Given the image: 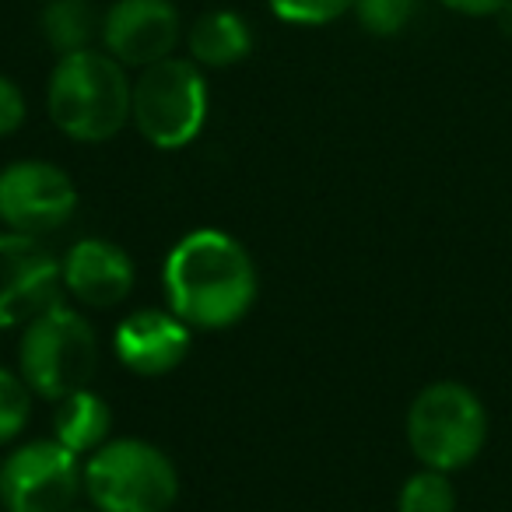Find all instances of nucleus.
I'll return each mask as SVG.
<instances>
[{"label":"nucleus","mask_w":512,"mask_h":512,"mask_svg":"<svg viewBox=\"0 0 512 512\" xmlns=\"http://www.w3.org/2000/svg\"><path fill=\"white\" fill-rule=\"evenodd\" d=\"M165 295L186 327H232L256 299L253 260L228 232L197 228L183 235L165 260Z\"/></svg>","instance_id":"nucleus-1"},{"label":"nucleus","mask_w":512,"mask_h":512,"mask_svg":"<svg viewBox=\"0 0 512 512\" xmlns=\"http://www.w3.org/2000/svg\"><path fill=\"white\" fill-rule=\"evenodd\" d=\"M130 85L127 71L116 57L99 50H78L57 60L50 74L46 106L67 137L99 144L116 137L130 120Z\"/></svg>","instance_id":"nucleus-2"},{"label":"nucleus","mask_w":512,"mask_h":512,"mask_svg":"<svg viewBox=\"0 0 512 512\" xmlns=\"http://www.w3.org/2000/svg\"><path fill=\"white\" fill-rule=\"evenodd\" d=\"M407 446L421 467L453 474L481 456L488 442V411L470 386L456 379L428 383L407 407Z\"/></svg>","instance_id":"nucleus-3"},{"label":"nucleus","mask_w":512,"mask_h":512,"mask_svg":"<svg viewBox=\"0 0 512 512\" xmlns=\"http://www.w3.org/2000/svg\"><path fill=\"white\" fill-rule=\"evenodd\" d=\"M18 358L29 390L46 400H67L92 383L99 365V341L88 320H81L71 306L50 302L29 320Z\"/></svg>","instance_id":"nucleus-4"},{"label":"nucleus","mask_w":512,"mask_h":512,"mask_svg":"<svg viewBox=\"0 0 512 512\" xmlns=\"http://www.w3.org/2000/svg\"><path fill=\"white\" fill-rule=\"evenodd\" d=\"M81 477L99 512H169L179 495L172 460L141 439H113L99 446Z\"/></svg>","instance_id":"nucleus-5"},{"label":"nucleus","mask_w":512,"mask_h":512,"mask_svg":"<svg viewBox=\"0 0 512 512\" xmlns=\"http://www.w3.org/2000/svg\"><path fill=\"white\" fill-rule=\"evenodd\" d=\"M130 120L141 137L162 151L183 148L204 130L207 120V81L193 60L165 57L141 67L130 95Z\"/></svg>","instance_id":"nucleus-6"},{"label":"nucleus","mask_w":512,"mask_h":512,"mask_svg":"<svg viewBox=\"0 0 512 512\" xmlns=\"http://www.w3.org/2000/svg\"><path fill=\"white\" fill-rule=\"evenodd\" d=\"M81 481L78 453L64 442H25L0 463V505L8 512H67Z\"/></svg>","instance_id":"nucleus-7"},{"label":"nucleus","mask_w":512,"mask_h":512,"mask_svg":"<svg viewBox=\"0 0 512 512\" xmlns=\"http://www.w3.org/2000/svg\"><path fill=\"white\" fill-rule=\"evenodd\" d=\"M78 207V190L60 165L25 158L0 172V221L11 232L46 235L67 225Z\"/></svg>","instance_id":"nucleus-8"},{"label":"nucleus","mask_w":512,"mask_h":512,"mask_svg":"<svg viewBox=\"0 0 512 512\" xmlns=\"http://www.w3.org/2000/svg\"><path fill=\"white\" fill-rule=\"evenodd\" d=\"M179 29L172 0H116L102 18V43L123 67H151L172 57Z\"/></svg>","instance_id":"nucleus-9"},{"label":"nucleus","mask_w":512,"mask_h":512,"mask_svg":"<svg viewBox=\"0 0 512 512\" xmlns=\"http://www.w3.org/2000/svg\"><path fill=\"white\" fill-rule=\"evenodd\" d=\"M60 264L39 235H0V330L36 316L53 302Z\"/></svg>","instance_id":"nucleus-10"},{"label":"nucleus","mask_w":512,"mask_h":512,"mask_svg":"<svg viewBox=\"0 0 512 512\" xmlns=\"http://www.w3.org/2000/svg\"><path fill=\"white\" fill-rule=\"evenodd\" d=\"M116 355L137 376H165L190 351V327L165 309H137L116 327Z\"/></svg>","instance_id":"nucleus-11"},{"label":"nucleus","mask_w":512,"mask_h":512,"mask_svg":"<svg viewBox=\"0 0 512 512\" xmlns=\"http://www.w3.org/2000/svg\"><path fill=\"white\" fill-rule=\"evenodd\" d=\"M74 299L92 309H109L123 302L134 288V264L120 246L106 239H81L60 264Z\"/></svg>","instance_id":"nucleus-12"},{"label":"nucleus","mask_w":512,"mask_h":512,"mask_svg":"<svg viewBox=\"0 0 512 512\" xmlns=\"http://www.w3.org/2000/svg\"><path fill=\"white\" fill-rule=\"evenodd\" d=\"M190 57L204 67H232L253 50V32L235 11H207L190 29Z\"/></svg>","instance_id":"nucleus-13"},{"label":"nucleus","mask_w":512,"mask_h":512,"mask_svg":"<svg viewBox=\"0 0 512 512\" xmlns=\"http://www.w3.org/2000/svg\"><path fill=\"white\" fill-rule=\"evenodd\" d=\"M109 428H113V414H109L106 400L92 390H78L67 400H60L57 411V442H64L71 453H95L106 446Z\"/></svg>","instance_id":"nucleus-14"},{"label":"nucleus","mask_w":512,"mask_h":512,"mask_svg":"<svg viewBox=\"0 0 512 512\" xmlns=\"http://www.w3.org/2000/svg\"><path fill=\"white\" fill-rule=\"evenodd\" d=\"M39 25H43V39L60 53V57L88 50L95 32H102L99 29L102 22L95 18V8L88 4V0H50V4L43 8Z\"/></svg>","instance_id":"nucleus-15"},{"label":"nucleus","mask_w":512,"mask_h":512,"mask_svg":"<svg viewBox=\"0 0 512 512\" xmlns=\"http://www.w3.org/2000/svg\"><path fill=\"white\" fill-rule=\"evenodd\" d=\"M397 512H456V488L449 474L421 467L400 488Z\"/></svg>","instance_id":"nucleus-16"},{"label":"nucleus","mask_w":512,"mask_h":512,"mask_svg":"<svg viewBox=\"0 0 512 512\" xmlns=\"http://www.w3.org/2000/svg\"><path fill=\"white\" fill-rule=\"evenodd\" d=\"M365 32L372 36H397L411 25L414 11H418V0H355V8Z\"/></svg>","instance_id":"nucleus-17"},{"label":"nucleus","mask_w":512,"mask_h":512,"mask_svg":"<svg viewBox=\"0 0 512 512\" xmlns=\"http://www.w3.org/2000/svg\"><path fill=\"white\" fill-rule=\"evenodd\" d=\"M29 414H32L29 383L18 379L15 372L0 369V442L15 439L29 425Z\"/></svg>","instance_id":"nucleus-18"},{"label":"nucleus","mask_w":512,"mask_h":512,"mask_svg":"<svg viewBox=\"0 0 512 512\" xmlns=\"http://www.w3.org/2000/svg\"><path fill=\"white\" fill-rule=\"evenodd\" d=\"M267 8L288 25H327L348 15L355 0H267Z\"/></svg>","instance_id":"nucleus-19"},{"label":"nucleus","mask_w":512,"mask_h":512,"mask_svg":"<svg viewBox=\"0 0 512 512\" xmlns=\"http://www.w3.org/2000/svg\"><path fill=\"white\" fill-rule=\"evenodd\" d=\"M25 123V95L11 78L0 74V137L15 134Z\"/></svg>","instance_id":"nucleus-20"},{"label":"nucleus","mask_w":512,"mask_h":512,"mask_svg":"<svg viewBox=\"0 0 512 512\" xmlns=\"http://www.w3.org/2000/svg\"><path fill=\"white\" fill-rule=\"evenodd\" d=\"M439 4L467 18H495V11L502 8L505 0H439Z\"/></svg>","instance_id":"nucleus-21"},{"label":"nucleus","mask_w":512,"mask_h":512,"mask_svg":"<svg viewBox=\"0 0 512 512\" xmlns=\"http://www.w3.org/2000/svg\"><path fill=\"white\" fill-rule=\"evenodd\" d=\"M495 22H498V29H502L505 36L512 39V0H505L502 8L495 11Z\"/></svg>","instance_id":"nucleus-22"}]
</instances>
